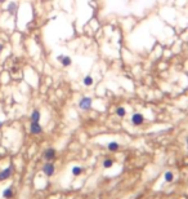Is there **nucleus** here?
<instances>
[{
	"label": "nucleus",
	"mask_w": 188,
	"mask_h": 199,
	"mask_svg": "<svg viewBox=\"0 0 188 199\" xmlns=\"http://www.w3.org/2000/svg\"><path fill=\"white\" fill-rule=\"evenodd\" d=\"M91 105H93V100L90 97H82L79 101V107L81 110H89L91 109Z\"/></svg>",
	"instance_id": "f257e3e1"
},
{
	"label": "nucleus",
	"mask_w": 188,
	"mask_h": 199,
	"mask_svg": "<svg viewBox=\"0 0 188 199\" xmlns=\"http://www.w3.org/2000/svg\"><path fill=\"white\" fill-rule=\"evenodd\" d=\"M144 122V116L140 114V112H135V114H133L131 116V124L133 125H142Z\"/></svg>",
	"instance_id": "f03ea898"
},
{
	"label": "nucleus",
	"mask_w": 188,
	"mask_h": 199,
	"mask_svg": "<svg viewBox=\"0 0 188 199\" xmlns=\"http://www.w3.org/2000/svg\"><path fill=\"white\" fill-rule=\"evenodd\" d=\"M30 132L32 134H40L43 132V127L39 124V122H31L30 124Z\"/></svg>",
	"instance_id": "7ed1b4c3"
},
{
	"label": "nucleus",
	"mask_w": 188,
	"mask_h": 199,
	"mask_svg": "<svg viewBox=\"0 0 188 199\" xmlns=\"http://www.w3.org/2000/svg\"><path fill=\"white\" fill-rule=\"evenodd\" d=\"M57 61H59L62 63L65 67H68V66H71V63H72V60H71V57H68V56H65V54H59V56H57Z\"/></svg>",
	"instance_id": "20e7f679"
},
{
	"label": "nucleus",
	"mask_w": 188,
	"mask_h": 199,
	"mask_svg": "<svg viewBox=\"0 0 188 199\" xmlns=\"http://www.w3.org/2000/svg\"><path fill=\"white\" fill-rule=\"evenodd\" d=\"M54 164L53 163H45L44 167H43V172L47 176H53L54 175Z\"/></svg>",
	"instance_id": "39448f33"
},
{
	"label": "nucleus",
	"mask_w": 188,
	"mask_h": 199,
	"mask_svg": "<svg viewBox=\"0 0 188 199\" xmlns=\"http://www.w3.org/2000/svg\"><path fill=\"white\" fill-rule=\"evenodd\" d=\"M44 158H45V160H53L54 158H56V150H54L53 147L47 149V150L44 151Z\"/></svg>",
	"instance_id": "423d86ee"
},
{
	"label": "nucleus",
	"mask_w": 188,
	"mask_h": 199,
	"mask_svg": "<svg viewBox=\"0 0 188 199\" xmlns=\"http://www.w3.org/2000/svg\"><path fill=\"white\" fill-rule=\"evenodd\" d=\"M7 12H8L11 16L16 14V12H17V3H14V2H11V3H9L8 7H7Z\"/></svg>",
	"instance_id": "0eeeda50"
},
{
	"label": "nucleus",
	"mask_w": 188,
	"mask_h": 199,
	"mask_svg": "<svg viewBox=\"0 0 188 199\" xmlns=\"http://www.w3.org/2000/svg\"><path fill=\"white\" fill-rule=\"evenodd\" d=\"M11 175H12V167H8V168L3 169L2 172H0V181L8 178Z\"/></svg>",
	"instance_id": "6e6552de"
},
{
	"label": "nucleus",
	"mask_w": 188,
	"mask_h": 199,
	"mask_svg": "<svg viewBox=\"0 0 188 199\" xmlns=\"http://www.w3.org/2000/svg\"><path fill=\"white\" fill-rule=\"evenodd\" d=\"M82 83H84L85 87H90V85H93V83H94V79L91 78L90 75H86L85 78L82 79Z\"/></svg>",
	"instance_id": "1a4fd4ad"
},
{
	"label": "nucleus",
	"mask_w": 188,
	"mask_h": 199,
	"mask_svg": "<svg viewBox=\"0 0 188 199\" xmlns=\"http://www.w3.org/2000/svg\"><path fill=\"white\" fill-rule=\"evenodd\" d=\"M108 150L109 151H116V150H119V147H120V145H119L116 141H112V142H109L108 144Z\"/></svg>",
	"instance_id": "9d476101"
},
{
	"label": "nucleus",
	"mask_w": 188,
	"mask_h": 199,
	"mask_svg": "<svg viewBox=\"0 0 188 199\" xmlns=\"http://www.w3.org/2000/svg\"><path fill=\"white\" fill-rule=\"evenodd\" d=\"M31 122H39L40 120V111L39 110H34L32 114H31Z\"/></svg>",
	"instance_id": "9b49d317"
},
{
	"label": "nucleus",
	"mask_w": 188,
	"mask_h": 199,
	"mask_svg": "<svg viewBox=\"0 0 188 199\" xmlns=\"http://www.w3.org/2000/svg\"><path fill=\"white\" fill-rule=\"evenodd\" d=\"M116 114H117V116L124 118V116H125V114H126V110H125V107H122V106L117 107V109H116Z\"/></svg>",
	"instance_id": "f8f14e48"
},
{
	"label": "nucleus",
	"mask_w": 188,
	"mask_h": 199,
	"mask_svg": "<svg viewBox=\"0 0 188 199\" xmlns=\"http://www.w3.org/2000/svg\"><path fill=\"white\" fill-rule=\"evenodd\" d=\"M173 180H174V175H173V172H170V171L165 172V181H168V182H171Z\"/></svg>",
	"instance_id": "ddd939ff"
},
{
	"label": "nucleus",
	"mask_w": 188,
	"mask_h": 199,
	"mask_svg": "<svg viewBox=\"0 0 188 199\" xmlns=\"http://www.w3.org/2000/svg\"><path fill=\"white\" fill-rule=\"evenodd\" d=\"M81 172H82V168H81V167H79V166H76V167L72 168V175H74V176L81 175Z\"/></svg>",
	"instance_id": "4468645a"
},
{
	"label": "nucleus",
	"mask_w": 188,
	"mask_h": 199,
	"mask_svg": "<svg viewBox=\"0 0 188 199\" xmlns=\"http://www.w3.org/2000/svg\"><path fill=\"white\" fill-rule=\"evenodd\" d=\"M112 164H113L112 159H108V158H107V159L103 160V167H104V168H109V167H112Z\"/></svg>",
	"instance_id": "2eb2a0df"
},
{
	"label": "nucleus",
	"mask_w": 188,
	"mask_h": 199,
	"mask_svg": "<svg viewBox=\"0 0 188 199\" xmlns=\"http://www.w3.org/2000/svg\"><path fill=\"white\" fill-rule=\"evenodd\" d=\"M12 195H13V191H12L11 188H8V189L4 190V193H3V197L4 198H11Z\"/></svg>",
	"instance_id": "dca6fc26"
},
{
	"label": "nucleus",
	"mask_w": 188,
	"mask_h": 199,
	"mask_svg": "<svg viewBox=\"0 0 188 199\" xmlns=\"http://www.w3.org/2000/svg\"><path fill=\"white\" fill-rule=\"evenodd\" d=\"M3 49H4V45H3L2 43H0V52H2V51H3Z\"/></svg>",
	"instance_id": "f3484780"
},
{
	"label": "nucleus",
	"mask_w": 188,
	"mask_h": 199,
	"mask_svg": "<svg viewBox=\"0 0 188 199\" xmlns=\"http://www.w3.org/2000/svg\"><path fill=\"white\" fill-rule=\"evenodd\" d=\"M7 0H0V4H3V3H5Z\"/></svg>",
	"instance_id": "a211bd4d"
},
{
	"label": "nucleus",
	"mask_w": 188,
	"mask_h": 199,
	"mask_svg": "<svg viewBox=\"0 0 188 199\" xmlns=\"http://www.w3.org/2000/svg\"><path fill=\"white\" fill-rule=\"evenodd\" d=\"M3 125V122H0V127H2Z\"/></svg>",
	"instance_id": "6ab92c4d"
},
{
	"label": "nucleus",
	"mask_w": 188,
	"mask_h": 199,
	"mask_svg": "<svg viewBox=\"0 0 188 199\" xmlns=\"http://www.w3.org/2000/svg\"><path fill=\"white\" fill-rule=\"evenodd\" d=\"M187 146H188V137H187Z\"/></svg>",
	"instance_id": "aec40b11"
}]
</instances>
